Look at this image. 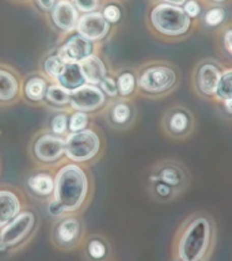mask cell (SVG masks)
I'll use <instances>...</instances> for the list:
<instances>
[{
    "mask_svg": "<svg viewBox=\"0 0 232 261\" xmlns=\"http://www.w3.org/2000/svg\"><path fill=\"white\" fill-rule=\"evenodd\" d=\"M20 212L19 197L11 191H0V228L8 224Z\"/></svg>",
    "mask_w": 232,
    "mask_h": 261,
    "instance_id": "obj_16",
    "label": "cell"
},
{
    "mask_svg": "<svg viewBox=\"0 0 232 261\" xmlns=\"http://www.w3.org/2000/svg\"><path fill=\"white\" fill-rule=\"evenodd\" d=\"M85 83L99 86L106 77V67L103 61L95 55H90L79 63Z\"/></svg>",
    "mask_w": 232,
    "mask_h": 261,
    "instance_id": "obj_15",
    "label": "cell"
},
{
    "mask_svg": "<svg viewBox=\"0 0 232 261\" xmlns=\"http://www.w3.org/2000/svg\"><path fill=\"white\" fill-rule=\"evenodd\" d=\"M57 82H59V85L63 86L68 91H73L77 87L84 85V77H83L79 63H68L65 65L64 71L60 75V77L57 79Z\"/></svg>",
    "mask_w": 232,
    "mask_h": 261,
    "instance_id": "obj_18",
    "label": "cell"
},
{
    "mask_svg": "<svg viewBox=\"0 0 232 261\" xmlns=\"http://www.w3.org/2000/svg\"><path fill=\"white\" fill-rule=\"evenodd\" d=\"M136 110L133 103L128 99H120L110 109V120L118 128H125L133 124Z\"/></svg>",
    "mask_w": 232,
    "mask_h": 261,
    "instance_id": "obj_17",
    "label": "cell"
},
{
    "mask_svg": "<svg viewBox=\"0 0 232 261\" xmlns=\"http://www.w3.org/2000/svg\"><path fill=\"white\" fill-rule=\"evenodd\" d=\"M38 6H40L42 10H52L53 6H54V0H36Z\"/></svg>",
    "mask_w": 232,
    "mask_h": 261,
    "instance_id": "obj_39",
    "label": "cell"
},
{
    "mask_svg": "<svg viewBox=\"0 0 232 261\" xmlns=\"http://www.w3.org/2000/svg\"><path fill=\"white\" fill-rule=\"evenodd\" d=\"M36 223V218L32 212H19L8 224H6L0 231V241L6 246H15L32 232Z\"/></svg>",
    "mask_w": 232,
    "mask_h": 261,
    "instance_id": "obj_10",
    "label": "cell"
},
{
    "mask_svg": "<svg viewBox=\"0 0 232 261\" xmlns=\"http://www.w3.org/2000/svg\"><path fill=\"white\" fill-rule=\"evenodd\" d=\"M151 26L155 32L167 38H181L191 30L190 19L181 6L158 3L150 12Z\"/></svg>",
    "mask_w": 232,
    "mask_h": 261,
    "instance_id": "obj_4",
    "label": "cell"
},
{
    "mask_svg": "<svg viewBox=\"0 0 232 261\" xmlns=\"http://www.w3.org/2000/svg\"><path fill=\"white\" fill-rule=\"evenodd\" d=\"M152 173L158 175L162 182L167 184L174 189L179 196L187 191L191 185V171L186 166V163L177 158H164L155 163Z\"/></svg>",
    "mask_w": 232,
    "mask_h": 261,
    "instance_id": "obj_8",
    "label": "cell"
},
{
    "mask_svg": "<svg viewBox=\"0 0 232 261\" xmlns=\"http://www.w3.org/2000/svg\"><path fill=\"white\" fill-rule=\"evenodd\" d=\"M19 90L16 77L7 69L0 68V102L12 101Z\"/></svg>",
    "mask_w": 232,
    "mask_h": 261,
    "instance_id": "obj_21",
    "label": "cell"
},
{
    "mask_svg": "<svg viewBox=\"0 0 232 261\" xmlns=\"http://www.w3.org/2000/svg\"><path fill=\"white\" fill-rule=\"evenodd\" d=\"M64 154L75 163L87 162L95 158L101 150V139L94 130L72 132L64 139Z\"/></svg>",
    "mask_w": 232,
    "mask_h": 261,
    "instance_id": "obj_7",
    "label": "cell"
},
{
    "mask_svg": "<svg viewBox=\"0 0 232 261\" xmlns=\"http://www.w3.org/2000/svg\"><path fill=\"white\" fill-rule=\"evenodd\" d=\"M178 261H181V260H178Z\"/></svg>",
    "mask_w": 232,
    "mask_h": 261,
    "instance_id": "obj_43",
    "label": "cell"
},
{
    "mask_svg": "<svg viewBox=\"0 0 232 261\" xmlns=\"http://www.w3.org/2000/svg\"><path fill=\"white\" fill-rule=\"evenodd\" d=\"M224 65L216 59H202L193 67L190 75V89L194 95L202 101L215 105L216 91L219 86Z\"/></svg>",
    "mask_w": 232,
    "mask_h": 261,
    "instance_id": "obj_6",
    "label": "cell"
},
{
    "mask_svg": "<svg viewBox=\"0 0 232 261\" xmlns=\"http://www.w3.org/2000/svg\"><path fill=\"white\" fill-rule=\"evenodd\" d=\"M27 185L38 196H50L54 192V178L46 173L32 175L28 178Z\"/></svg>",
    "mask_w": 232,
    "mask_h": 261,
    "instance_id": "obj_22",
    "label": "cell"
},
{
    "mask_svg": "<svg viewBox=\"0 0 232 261\" xmlns=\"http://www.w3.org/2000/svg\"><path fill=\"white\" fill-rule=\"evenodd\" d=\"M52 19L63 32H73L79 22L76 7L69 0H60L52 8Z\"/></svg>",
    "mask_w": 232,
    "mask_h": 261,
    "instance_id": "obj_14",
    "label": "cell"
},
{
    "mask_svg": "<svg viewBox=\"0 0 232 261\" xmlns=\"http://www.w3.org/2000/svg\"><path fill=\"white\" fill-rule=\"evenodd\" d=\"M224 18H225L224 8L212 7L205 12V15H204V22H205L208 26H211V28H216V26H219V24L223 23Z\"/></svg>",
    "mask_w": 232,
    "mask_h": 261,
    "instance_id": "obj_28",
    "label": "cell"
},
{
    "mask_svg": "<svg viewBox=\"0 0 232 261\" xmlns=\"http://www.w3.org/2000/svg\"><path fill=\"white\" fill-rule=\"evenodd\" d=\"M76 29L79 36H81L85 40L99 41L107 36L110 23L105 19L102 12L94 11L84 14L81 18H79Z\"/></svg>",
    "mask_w": 232,
    "mask_h": 261,
    "instance_id": "obj_11",
    "label": "cell"
},
{
    "mask_svg": "<svg viewBox=\"0 0 232 261\" xmlns=\"http://www.w3.org/2000/svg\"><path fill=\"white\" fill-rule=\"evenodd\" d=\"M89 253L90 256L95 258V260H101L102 257H105L106 254V246L102 241L93 240L89 244Z\"/></svg>",
    "mask_w": 232,
    "mask_h": 261,
    "instance_id": "obj_33",
    "label": "cell"
},
{
    "mask_svg": "<svg viewBox=\"0 0 232 261\" xmlns=\"http://www.w3.org/2000/svg\"><path fill=\"white\" fill-rule=\"evenodd\" d=\"M65 65H67V63H65L59 55H54V56H50L46 59V61H45L44 64V68L45 72L48 73L49 76L57 81V79L60 77L61 73H63V71H64Z\"/></svg>",
    "mask_w": 232,
    "mask_h": 261,
    "instance_id": "obj_27",
    "label": "cell"
},
{
    "mask_svg": "<svg viewBox=\"0 0 232 261\" xmlns=\"http://www.w3.org/2000/svg\"><path fill=\"white\" fill-rule=\"evenodd\" d=\"M211 2H213V3L220 4V3H224V2H227V0H211Z\"/></svg>",
    "mask_w": 232,
    "mask_h": 261,
    "instance_id": "obj_42",
    "label": "cell"
},
{
    "mask_svg": "<svg viewBox=\"0 0 232 261\" xmlns=\"http://www.w3.org/2000/svg\"><path fill=\"white\" fill-rule=\"evenodd\" d=\"M6 249H7V246H6V245H4L3 242L0 241V252H3V250H6Z\"/></svg>",
    "mask_w": 232,
    "mask_h": 261,
    "instance_id": "obj_41",
    "label": "cell"
},
{
    "mask_svg": "<svg viewBox=\"0 0 232 261\" xmlns=\"http://www.w3.org/2000/svg\"><path fill=\"white\" fill-rule=\"evenodd\" d=\"M182 8L190 19L198 18V15L201 14V6L197 0H187L186 3L182 6Z\"/></svg>",
    "mask_w": 232,
    "mask_h": 261,
    "instance_id": "obj_36",
    "label": "cell"
},
{
    "mask_svg": "<svg viewBox=\"0 0 232 261\" xmlns=\"http://www.w3.org/2000/svg\"><path fill=\"white\" fill-rule=\"evenodd\" d=\"M106 95L98 86L84 83L76 90L71 91L69 105L76 112H95L105 105Z\"/></svg>",
    "mask_w": 232,
    "mask_h": 261,
    "instance_id": "obj_9",
    "label": "cell"
},
{
    "mask_svg": "<svg viewBox=\"0 0 232 261\" xmlns=\"http://www.w3.org/2000/svg\"><path fill=\"white\" fill-rule=\"evenodd\" d=\"M187 0H159V3H167L172 4V6H181L182 7L183 4L186 3Z\"/></svg>",
    "mask_w": 232,
    "mask_h": 261,
    "instance_id": "obj_40",
    "label": "cell"
},
{
    "mask_svg": "<svg viewBox=\"0 0 232 261\" xmlns=\"http://www.w3.org/2000/svg\"><path fill=\"white\" fill-rule=\"evenodd\" d=\"M221 52L232 60V26L221 32Z\"/></svg>",
    "mask_w": 232,
    "mask_h": 261,
    "instance_id": "obj_30",
    "label": "cell"
},
{
    "mask_svg": "<svg viewBox=\"0 0 232 261\" xmlns=\"http://www.w3.org/2000/svg\"><path fill=\"white\" fill-rule=\"evenodd\" d=\"M46 89H48V85H46V81L44 77L34 76L30 77L26 85H24V94L26 97L33 102H40L41 99H44L45 94H46Z\"/></svg>",
    "mask_w": 232,
    "mask_h": 261,
    "instance_id": "obj_24",
    "label": "cell"
},
{
    "mask_svg": "<svg viewBox=\"0 0 232 261\" xmlns=\"http://www.w3.org/2000/svg\"><path fill=\"white\" fill-rule=\"evenodd\" d=\"M99 89L105 93V95L114 98L118 95V89H117V82L114 81L111 76H106L99 85Z\"/></svg>",
    "mask_w": 232,
    "mask_h": 261,
    "instance_id": "obj_32",
    "label": "cell"
},
{
    "mask_svg": "<svg viewBox=\"0 0 232 261\" xmlns=\"http://www.w3.org/2000/svg\"><path fill=\"white\" fill-rule=\"evenodd\" d=\"M93 52V45L89 40L81 36L71 37L59 50V56L68 64V63H80L83 59L90 56Z\"/></svg>",
    "mask_w": 232,
    "mask_h": 261,
    "instance_id": "obj_13",
    "label": "cell"
},
{
    "mask_svg": "<svg viewBox=\"0 0 232 261\" xmlns=\"http://www.w3.org/2000/svg\"><path fill=\"white\" fill-rule=\"evenodd\" d=\"M89 124V116L84 112H75L69 118V130L72 132H79V130H84Z\"/></svg>",
    "mask_w": 232,
    "mask_h": 261,
    "instance_id": "obj_29",
    "label": "cell"
},
{
    "mask_svg": "<svg viewBox=\"0 0 232 261\" xmlns=\"http://www.w3.org/2000/svg\"><path fill=\"white\" fill-rule=\"evenodd\" d=\"M228 98H232V65H224L216 91L215 105H219L220 102Z\"/></svg>",
    "mask_w": 232,
    "mask_h": 261,
    "instance_id": "obj_23",
    "label": "cell"
},
{
    "mask_svg": "<svg viewBox=\"0 0 232 261\" xmlns=\"http://www.w3.org/2000/svg\"><path fill=\"white\" fill-rule=\"evenodd\" d=\"M73 6L76 7L77 11L94 12L99 6V0H73Z\"/></svg>",
    "mask_w": 232,
    "mask_h": 261,
    "instance_id": "obj_34",
    "label": "cell"
},
{
    "mask_svg": "<svg viewBox=\"0 0 232 261\" xmlns=\"http://www.w3.org/2000/svg\"><path fill=\"white\" fill-rule=\"evenodd\" d=\"M137 91L151 99H162L175 93L181 86V71L168 61H150L137 72Z\"/></svg>",
    "mask_w": 232,
    "mask_h": 261,
    "instance_id": "obj_2",
    "label": "cell"
},
{
    "mask_svg": "<svg viewBox=\"0 0 232 261\" xmlns=\"http://www.w3.org/2000/svg\"><path fill=\"white\" fill-rule=\"evenodd\" d=\"M217 106H220V108H221V110H223L224 113L227 114L228 117L232 118V98L224 99V101L220 102Z\"/></svg>",
    "mask_w": 232,
    "mask_h": 261,
    "instance_id": "obj_37",
    "label": "cell"
},
{
    "mask_svg": "<svg viewBox=\"0 0 232 261\" xmlns=\"http://www.w3.org/2000/svg\"><path fill=\"white\" fill-rule=\"evenodd\" d=\"M115 82H117L118 95H121L122 98L130 97L137 91V76L130 71L122 72Z\"/></svg>",
    "mask_w": 232,
    "mask_h": 261,
    "instance_id": "obj_25",
    "label": "cell"
},
{
    "mask_svg": "<svg viewBox=\"0 0 232 261\" xmlns=\"http://www.w3.org/2000/svg\"><path fill=\"white\" fill-rule=\"evenodd\" d=\"M49 212H50L52 215L59 216V215H61V214H63V212H64V211L61 210V207H60V205H59V203L53 200L52 203L49 204Z\"/></svg>",
    "mask_w": 232,
    "mask_h": 261,
    "instance_id": "obj_38",
    "label": "cell"
},
{
    "mask_svg": "<svg viewBox=\"0 0 232 261\" xmlns=\"http://www.w3.org/2000/svg\"><path fill=\"white\" fill-rule=\"evenodd\" d=\"M215 240V224L208 214L197 212L189 216L175 237L177 260L202 261L211 252Z\"/></svg>",
    "mask_w": 232,
    "mask_h": 261,
    "instance_id": "obj_1",
    "label": "cell"
},
{
    "mask_svg": "<svg viewBox=\"0 0 232 261\" xmlns=\"http://www.w3.org/2000/svg\"><path fill=\"white\" fill-rule=\"evenodd\" d=\"M80 234V223L76 218H65L57 226L56 240L61 245H69L75 242Z\"/></svg>",
    "mask_w": 232,
    "mask_h": 261,
    "instance_id": "obj_19",
    "label": "cell"
},
{
    "mask_svg": "<svg viewBox=\"0 0 232 261\" xmlns=\"http://www.w3.org/2000/svg\"><path fill=\"white\" fill-rule=\"evenodd\" d=\"M89 179L84 170L75 163L61 167L54 178V201L64 212H75L84 203Z\"/></svg>",
    "mask_w": 232,
    "mask_h": 261,
    "instance_id": "obj_3",
    "label": "cell"
},
{
    "mask_svg": "<svg viewBox=\"0 0 232 261\" xmlns=\"http://www.w3.org/2000/svg\"><path fill=\"white\" fill-rule=\"evenodd\" d=\"M148 185H150L151 195L154 196L158 201L167 203V201H172V200L181 197L172 188L168 187L167 184L162 182V181L158 178V175L154 174L152 171H151L150 175H148Z\"/></svg>",
    "mask_w": 232,
    "mask_h": 261,
    "instance_id": "obj_20",
    "label": "cell"
},
{
    "mask_svg": "<svg viewBox=\"0 0 232 261\" xmlns=\"http://www.w3.org/2000/svg\"><path fill=\"white\" fill-rule=\"evenodd\" d=\"M68 128V117L65 114H57L52 120V130L54 135H64Z\"/></svg>",
    "mask_w": 232,
    "mask_h": 261,
    "instance_id": "obj_31",
    "label": "cell"
},
{
    "mask_svg": "<svg viewBox=\"0 0 232 261\" xmlns=\"http://www.w3.org/2000/svg\"><path fill=\"white\" fill-rule=\"evenodd\" d=\"M69 95H71V91L64 89L63 86L50 85L48 86V89H46L45 98H46L50 103H53V105L63 106L69 103Z\"/></svg>",
    "mask_w": 232,
    "mask_h": 261,
    "instance_id": "obj_26",
    "label": "cell"
},
{
    "mask_svg": "<svg viewBox=\"0 0 232 261\" xmlns=\"http://www.w3.org/2000/svg\"><path fill=\"white\" fill-rule=\"evenodd\" d=\"M64 139L54 134L42 135L34 144V155L44 163H53L64 154Z\"/></svg>",
    "mask_w": 232,
    "mask_h": 261,
    "instance_id": "obj_12",
    "label": "cell"
},
{
    "mask_svg": "<svg viewBox=\"0 0 232 261\" xmlns=\"http://www.w3.org/2000/svg\"><path fill=\"white\" fill-rule=\"evenodd\" d=\"M102 14H103L105 19L107 20L109 23H117L118 20L121 19V11H120V8H118L115 4H109V6H106Z\"/></svg>",
    "mask_w": 232,
    "mask_h": 261,
    "instance_id": "obj_35",
    "label": "cell"
},
{
    "mask_svg": "<svg viewBox=\"0 0 232 261\" xmlns=\"http://www.w3.org/2000/svg\"><path fill=\"white\" fill-rule=\"evenodd\" d=\"M160 128L164 136L175 142L190 139L197 129V117L189 106L175 102L167 106L160 118Z\"/></svg>",
    "mask_w": 232,
    "mask_h": 261,
    "instance_id": "obj_5",
    "label": "cell"
}]
</instances>
